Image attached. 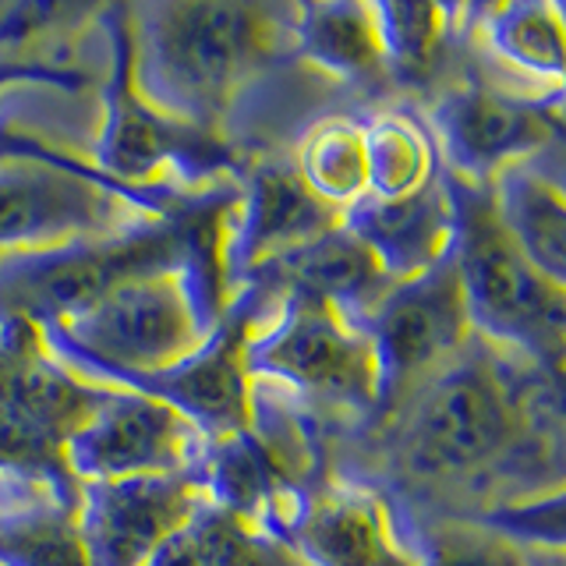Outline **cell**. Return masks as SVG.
<instances>
[{
  "mask_svg": "<svg viewBox=\"0 0 566 566\" xmlns=\"http://www.w3.org/2000/svg\"><path fill=\"white\" fill-rule=\"evenodd\" d=\"M287 545L308 566H421L394 506L376 489L344 478L308 495Z\"/></svg>",
  "mask_w": 566,
  "mask_h": 566,
  "instance_id": "obj_16",
  "label": "cell"
},
{
  "mask_svg": "<svg viewBox=\"0 0 566 566\" xmlns=\"http://www.w3.org/2000/svg\"><path fill=\"white\" fill-rule=\"evenodd\" d=\"M429 135L447 159V174L492 185L503 170L542 153L559 135V124L553 99L489 82H457L432 103Z\"/></svg>",
  "mask_w": 566,
  "mask_h": 566,
  "instance_id": "obj_12",
  "label": "cell"
},
{
  "mask_svg": "<svg viewBox=\"0 0 566 566\" xmlns=\"http://www.w3.org/2000/svg\"><path fill=\"white\" fill-rule=\"evenodd\" d=\"M453 199V262L471 333L517 347L545 368L566 354V294L548 283L500 217L492 185L442 170Z\"/></svg>",
  "mask_w": 566,
  "mask_h": 566,
  "instance_id": "obj_4",
  "label": "cell"
},
{
  "mask_svg": "<svg viewBox=\"0 0 566 566\" xmlns=\"http://www.w3.org/2000/svg\"><path fill=\"white\" fill-rule=\"evenodd\" d=\"M492 195L531 265L566 294V191L521 164L495 177Z\"/></svg>",
  "mask_w": 566,
  "mask_h": 566,
  "instance_id": "obj_22",
  "label": "cell"
},
{
  "mask_svg": "<svg viewBox=\"0 0 566 566\" xmlns=\"http://www.w3.org/2000/svg\"><path fill=\"white\" fill-rule=\"evenodd\" d=\"M8 85H61L67 93H82L93 78L78 67H64L61 61L40 64L35 57H18V50H0V88Z\"/></svg>",
  "mask_w": 566,
  "mask_h": 566,
  "instance_id": "obj_28",
  "label": "cell"
},
{
  "mask_svg": "<svg viewBox=\"0 0 566 566\" xmlns=\"http://www.w3.org/2000/svg\"><path fill=\"white\" fill-rule=\"evenodd\" d=\"M421 566H531L527 548L478 521H442L415 538Z\"/></svg>",
  "mask_w": 566,
  "mask_h": 566,
  "instance_id": "obj_26",
  "label": "cell"
},
{
  "mask_svg": "<svg viewBox=\"0 0 566 566\" xmlns=\"http://www.w3.org/2000/svg\"><path fill=\"white\" fill-rule=\"evenodd\" d=\"M294 50L297 61L323 75L365 85L386 78V57L371 4L333 0V4H294Z\"/></svg>",
  "mask_w": 566,
  "mask_h": 566,
  "instance_id": "obj_20",
  "label": "cell"
},
{
  "mask_svg": "<svg viewBox=\"0 0 566 566\" xmlns=\"http://www.w3.org/2000/svg\"><path fill=\"white\" fill-rule=\"evenodd\" d=\"M227 315L223 283L209 265H185L117 283L88 308L40 323V340L82 382L117 371L153 376L188 361Z\"/></svg>",
  "mask_w": 566,
  "mask_h": 566,
  "instance_id": "obj_2",
  "label": "cell"
},
{
  "mask_svg": "<svg viewBox=\"0 0 566 566\" xmlns=\"http://www.w3.org/2000/svg\"><path fill=\"white\" fill-rule=\"evenodd\" d=\"M244 371L287 386L308 407L368 415L382 403L371 340L312 294H280L248 318Z\"/></svg>",
  "mask_w": 566,
  "mask_h": 566,
  "instance_id": "obj_7",
  "label": "cell"
},
{
  "mask_svg": "<svg viewBox=\"0 0 566 566\" xmlns=\"http://www.w3.org/2000/svg\"><path fill=\"white\" fill-rule=\"evenodd\" d=\"M365 164H368V195L376 199H403L439 177L436 142L421 120L411 114H376L361 124Z\"/></svg>",
  "mask_w": 566,
  "mask_h": 566,
  "instance_id": "obj_24",
  "label": "cell"
},
{
  "mask_svg": "<svg viewBox=\"0 0 566 566\" xmlns=\"http://www.w3.org/2000/svg\"><path fill=\"white\" fill-rule=\"evenodd\" d=\"M563 8V18H566V4H559ZM553 111H556V124L559 128H566V85L559 88V96H553Z\"/></svg>",
  "mask_w": 566,
  "mask_h": 566,
  "instance_id": "obj_31",
  "label": "cell"
},
{
  "mask_svg": "<svg viewBox=\"0 0 566 566\" xmlns=\"http://www.w3.org/2000/svg\"><path fill=\"white\" fill-rule=\"evenodd\" d=\"M99 25L111 40V78L99 93V128L93 135V167L128 188L209 191L238 181L252 164L227 146L220 135H206L177 124L138 99L132 85L128 4L99 8Z\"/></svg>",
  "mask_w": 566,
  "mask_h": 566,
  "instance_id": "obj_6",
  "label": "cell"
},
{
  "mask_svg": "<svg viewBox=\"0 0 566 566\" xmlns=\"http://www.w3.org/2000/svg\"><path fill=\"white\" fill-rule=\"evenodd\" d=\"M492 531H500L510 542L542 553H566V485L527 495L517 503H503L478 517Z\"/></svg>",
  "mask_w": 566,
  "mask_h": 566,
  "instance_id": "obj_27",
  "label": "cell"
},
{
  "mask_svg": "<svg viewBox=\"0 0 566 566\" xmlns=\"http://www.w3.org/2000/svg\"><path fill=\"white\" fill-rule=\"evenodd\" d=\"M294 170L318 202L347 209L368 195V164L361 124L350 117H323L294 142Z\"/></svg>",
  "mask_w": 566,
  "mask_h": 566,
  "instance_id": "obj_23",
  "label": "cell"
},
{
  "mask_svg": "<svg viewBox=\"0 0 566 566\" xmlns=\"http://www.w3.org/2000/svg\"><path fill=\"white\" fill-rule=\"evenodd\" d=\"M146 566H308L287 542L238 521L202 495Z\"/></svg>",
  "mask_w": 566,
  "mask_h": 566,
  "instance_id": "obj_21",
  "label": "cell"
},
{
  "mask_svg": "<svg viewBox=\"0 0 566 566\" xmlns=\"http://www.w3.org/2000/svg\"><path fill=\"white\" fill-rule=\"evenodd\" d=\"M340 223V209L318 202L294 170L287 153H262L241 174L238 199L220 220V283L223 301L238 294L248 273L291 248Z\"/></svg>",
  "mask_w": 566,
  "mask_h": 566,
  "instance_id": "obj_13",
  "label": "cell"
},
{
  "mask_svg": "<svg viewBox=\"0 0 566 566\" xmlns=\"http://www.w3.org/2000/svg\"><path fill=\"white\" fill-rule=\"evenodd\" d=\"M563 329H566V326H563Z\"/></svg>",
  "mask_w": 566,
  "mask_h": 566,
  "instance_id": "obj_32",
  "label": "cell"
},
{
  "mask_svg": "<svg viewBox=\"0 0 566 566\" xmlns=\"http://www.w3.org/2000/svg\"><path fill=\"white\" fill-rule=\"evenodd\" d=\"M340 227H347L376 255L389 280L400 283L421 276L453 252L457 217L439 170L432 185H424L415 195H403V199L365 195L340 212Z\"/></svg>",
  "mask_w": 566,
  "mask_h": 566,
  "instance_id": "obj_17",
  "label": "cell"
},
{
  "mask_svg": "<svg viewBox=\"0 0 566 566\" xmlns=\"http://www.w3.org/2000/svg\"><path fill=\"white\" fill-rule=\"evenodd\" d=\"M248 318L252 315L241 308H227L220 329L188 361L167 371H153V376L117 371V376H106L96 386L132 389V394L167 403L177 415H185L209 442L234 436L248 424V386H252V376L244 371L241 358Z\"/></svg>",
  "mask_w": 566,
  "mask_h": 566,
  "instance_id": "obj_15",
  "label": "cell"
},
{
  "mask_svg": "<svg viewBox=\"0 0 566 566\" xmlns=\"http://www.w3.org/2000/svg\"><path fill=\"white\" fill-rule=\"evenodd\" d=\"M206 450L209 439L174 407L103 386L96 411L64 442V464L75 482L191 474L202 485Z\"/></svg>",
  "mask_w": 566,
  "mask_h": 566,
  "instance_id": "obj_10",
  "label": "cell"
},
{
  "mask_svg": "<svg viewBox=\"0 0 566 566\" xmlns=\"http://www.w3.org/2000/svg\"><path fill=\"white\" fill-rule=\"evenodd\" d=\"M531 566H566V553H542V548H527Z\"/></svg>",
  "mask_w": 566,
  "mask_h": 566,
  "instance_id": "obj_30",
  "label": "cell"
},
{
  "mask_svg": "<svg viewBox=\"0 0 566 566\" xmlns=\"http://www.w3.org/2000/svg\"><path fill=\"white\" fill-rule=\"evenodd\" d=\"M0 566H88L78 538V482L0 468Z\"/></svg>",
  "mask_w": 566,
  "mask_h": 566,
  "instance_id": "obj_18",
  "label": "cell"
},
{
  "mask_svg": "<svg viewBox=\"0 0 566 566\" xmlns=\"http://www.w3.org/2000/svg\"><path fill=\"white\" fill-rule=\"evenodd\" d=\"M103 386L82 382L53 361L40 326L0 315V468L71 478L64 442L96 411Z\"/></svg>",
  "mask_w": 566,
  "mask_h": 566,
  "instance_id": "obj_9",
  "label": "cell"
},
{
  "mask_svg": "<svg viewBox=\"0 0 566 566\" xmlns=\"http://www.w3.org/2000/svg\"><path fill=\"white\" fill-rule=\"evenodd\" d=\"M386 57V78L418 85L432 75L464 11L442 4H371Z\"/></svg>",
  "mask_w": 566,
  "mask_h": 566,
  "instance_id": "obj_25",
  "label": "cell"
},
{
  "mask_svg": "<svg viewBox=\"0 0 566 566\" xmlns=\"http://www.w3.org/2000/svg\"><path fill=\"white\" fill-rule=\"evenodd\" d=\"M471 32L478 50L527 85H538V96L553 99L566 85V18L548 0H521V4L478 8Z\"/></svg>",
  "mask_w": 566,
  "mask_h": 566,
  "instance_id": "obj_19",
  "label": "cell"
},
{
  "mask_svg": "<svg viewBox=\"0 0 566 566\" xmlns=\"http://www.w3.org/2000/svg\"><path fill=\"white\" fill-rule=\"evenodd\" d=\"M202 495L191 474L78 482V538L88 566H146Z\"/></svg>",
  "mask_w": 566,
  "mask_h": 566,
  "instance_id": "obj_14",
  "label": "cell"
},
{
  "mask_svg": "<svg viewBox=\"0 0 566 566\" xmlns=\"http://www.w3.org/2000/svg\"><path fill=\"white\" fill-rule=\"evenodd\" d=\"M128 50L142 103L227 142L255 82L297 57L294 4H128Z\"/></svg>",
  "mask_w": 566,
  "mask_h": 566,
  "instance_id": "obj_1",
  "label": "cell"
},
{
  "mask_svg": "<svg viewBox=\"0 0 566 566\" xmlns=\"http://www.w3.org/2000/svg\"><path fill=\"white\" fill-rule=\"evenodd\" d=\"M195 195L117 185L82 156L0 124V259L124 234L170 217Z\"/></svg>",
  "mask_w": 566,
  "mask_h": 566,
  "instance_id": "obj_3",
  "label": "cell"
},
{
  "mask_svg": "<svg viewBox=\"0 0 566 566\" xmlns=\"http://www.w3.org/2000/svg\"><path fill=\"white\" fill-rule=\"evenodd\" d=\"M548 376H553V394H556V403H559V411L566 418V354L548 365Z\"/></svg>",
  "mask_w": 566,
  "mask_h": 566,
  "instance_id": "obj_29",
  "label": "cell"
},
{
  "mask_svg": "<svg viewBox=\"0 0 566 566\" xmlns=\"http://www.w3.org/2000/svg\"><path fill=\"white\" fill-rule=\"evenodd\" d=\"M517 407L485 358L468 347L424 382L397 432V457L415 478H450L489 464L517 439Z\"/></svg>",
  "mask_w": 566,
  "mask_h": 566,
  "instance_id": "obj_8",
  "label": "cell"
},
{
  "mask_svg": "<svg viewBox=\"0 0 566 566\" xmlns=\"http://www.w3.org/2000/svg\"><path fill=\"white\" fill-rule=\"evenodd\" d=\"M358 333L371 340L379 361V407L394 403L429 371L453 361L471 340V318L453 252L421 276L394 283L379 305L361 318Z\"/></svg>",
  "mask_w": 566,
  "mask_h": 566,
  "instance_id": "obj_11",
  "label": "cell"
},
{
  "mask_svg": "<svg viewBox=\"0 0 566 566\" xmlns=\"http://www.w3.org/2000/svg\"><path fill=\"white\" fill-rule=\"evenodd\" d=\"M315 411L270 379L248 386V424L241 432L209 442L202 464V492L220 510L287 542L301 506L318 482Z\"/></svg>",
  "mask_w": 566,
  "mask_h": 566,
  "instance_id": "obj_5",
  "label": "cell"
}]
</instances>
